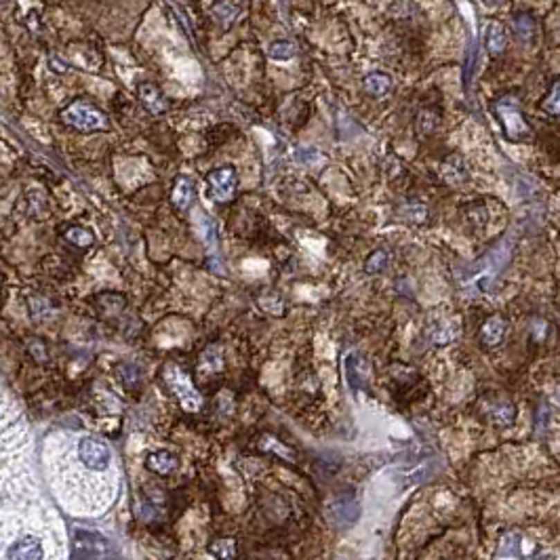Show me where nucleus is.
Instances as JSON below:
<instances>
[{
  "label": "nucleus",
  "instance_id": "11",
  "mask_svg": "<svg viewBox=\"0 0 560 560\" xmlns=\"http://www.w3.org/2000/svg\"><path fill=\"white\" fill-rule=\"evenodd\" d=\"M442 177L446 181H451L453 186L460 183L464 177H466V167H464V161L460 156H451L444 165H442Z\"/></svg>",
  "mask_w": 560,
  "mask_h": 560
},
{
  "label": "nucleus",
  "instance_id": "15",
  "mask_svg": "<svg viewBox=\"0 0 560 560\" xmlns=\"http://www.w3.org/2000/svg\"><path fill=\"white\" fill-rule=\"evenodd\" d=\"M558 97H560V84H558V82H554L552 93L545 97V101L541 104V108H543L548 114H552V116H558Z\"/></svg>",
  "mask_w": 560,
  "mask_h": 560
},
{
  "label": "nucleus",
  "instance_id": "1",
  "mask_svg": "<svg viewBox=\"0 0 560 560\" xmlns=\"http://www.w3.org/2000/svg\"><path fill=\"white\" fill-rule=\"evenodd\" d=\"M0 560H66V535L30 462L28 428L0 390Z\"/></svg>",
  "mask_w": 560,
  "mask_h": 560
},
{
  "label": "nucleus",
  "instance_id": "17",
  "mask_svg": "<svg viewBox=\"0 0 560 560\" xmlns=\"http://www.w3.org/2000/svg\"><path fill=\"white\" fill-rule=\"evenodd\" d=\"M516 30H518V34L521 36H531V32L535 30V24H533V19L529 17V15H521V17H516Z\"/></svg>",
  "mask_w": 560,
  "mask_h": 560
},
{
  "label": "nucleus",
  "instance_id": "13",
  "mask_svg": "<svg viewBox=\"0 0 560 560\" xmlns=\"http://www.w3.org/2000/svg\"><path fill=\"white\" fill-rule=\"evenodd\" d=\"M295 53H297V48H295V44L289 42V40H276V42H272L270 48H268V55H270L272 60H276V62H289V60L295 57Z\"/></svg>",
  "mask_w": 560,
  "mask_h": 560
},
{
  "label": "nucleus",
  "instance_id": "12",
  "mask_svg": "<svg viewBox=\"0 0 560 560\" xmlns=\"http://www.w3.org/2000/svg\"><path fill=\"white\" fill-rule=\"evenodd\" d=\"M64 238H66L70 244L80 246V249H87V246H91V244L95 242L93 232L87 230V228H82V226H72V228H68L66 234H64Z\"/></svg>",
  "mask_w": 560,
  "mask_h": 560
},
{
  "label": "nucleus",
  "instance_id": "16",
  "mask_svg": "<svg viewBox=\"0 0 560 560\" xmlns=\"http://www.w3.org/2000/svg\"><path fill=\"white\" fill-rule=\"evenodd\" d=\"M386 262H388L386 251H375L373 255L367 260V266H365V268H367L369 274H375V272H381V270H383Z\"/></svg>",
  "mask_w": 560,
  "mask_h": 560
},
{
  "label": "nucleus",
  "instance_id": "2",
  "mask_svg": "<svg viewBox=\"0 0 560 560\" xmlns=\"http://www.w3.org/2000/svg\"><path fill=\"white\" fill-rule=\"evenodd\" d=\"M48 480L74 514L106 512L120 485L112 449L89 434H57L46 444Z\"/></svg>",
  "mask_w": 560,
  "mask_h": 560
},
{
  "label": "nucleus",
  "instance_id": "14",
  "mask_svg": "<svg viewBox=\"0 0 560 560\" xmlns=\"http://www.w3.org/2000/svg\"><path fill=\"white\" fill-rule=\"evenodd\" d=\"M299 161H301L303 165H308V167H320L327 159H325L323 152L316 150V147H303V150L299 152Z\"/></svg>",
  "mask_w": 560,
  "mask_h": 560
},
{
  "label": "nucleus",
  "instance_id": "5",
  "mask_svg": "<svg viewBox=\"0 0 560 560\" xmlns=\"http://www.w3.org/2000/svg\"><path fill=\"white\" fill-rule=\"evenodd\" d=\"M207 183H209V196L217 205H224V202H232L238 190V175L234 167H219L209 171L207 175Z\"/></svg>",
  "mask_w": 560,
  "mask_h": 560
},
{
  "label": "nucleus",
  "instance_id": "6",
  "mask_svg": "<svg viewBox=\"0 0 560 560\" xmlns=\"http://www.w3.org/2000/svg\"><path fill=\"white\" fill-rule=\"evenodd\" d=\"M137 93H139L141 104L145 106V110L150 114L161 116V114H165L169 110V99L165 97V93L154 82H141Z\"/></svg>",
  "mask_w": 560,
  "mask_h": 560
},
{
  "label": "nucleus",
  "instance_id": "4",
  "mask_svg": "<svg viewBox=\"0 0 560 560\" xmlns=\"http://www.w3.org/2000/svg\"><path fill=\"white\" fill-rule=\"evenodd\" d=\"M497 114H499V120L507 133V137L514 139V141H523L531 135V129L529 125L525 123V118L521 116V110H518V101L514 97H503L497 101L495 106Z\"/></svg>",
  "mask_w": 560,
  "mask_h": 560
},
{
  "label": "nucleus",
  "instance_id": "19",
  "mask_svg": "<svg viewBox=\"0 0 560 560\" xmlns=\"http://www.w3.org/2000/svg\"><path fill=\"white\" fill-rule=\"evenodd\" d=\"M0 3H3V0H0Z\"/></svg>",
  "mask_w": 560,
  "mask_h": 560
},
{
  "label": "nucleus",
  "instance_id": "8",
  "mask_svg": "<svg viewBox=\"0 0 560 560\" xmlns=\"http://www.w3.org/2000/svg\"><path fill=\"white\" fill-rule=\"evenodd\" d=\"M363 89H365L371 97H377V99H379V97H383V95L390 93V89H392V78H390V74H386V72H371V74L365 76Z\"/></svg>",
  "mask_w": 560,
  "mask_h": 560
},
{
  "label": "nucleus",
  "instance_id": "18",
  "mask_svg": "<svg viewBox=\"0 0 560 560\" xmlns=\"http://www.w3.org/2000/svg\"><path fill=\"white\" fill-rule=\"evenodd\" d=\"M48 68L53 70V72H57V74H66V72H68V66H66L57 55H51V57H48Z\"/></svg>",
  "mask_w": 560,
  "mask_h": 560
},
{
  "label": "nucleus",
  "instance_id": "10",
  "mask_svg": "<svg viewBox=\"0 0 560 560\" xmlns=\"http://www.w3.org/2000/svg\"><path fill=\"white\" fill-rule=\"evenodd\" d=\"M147 468L154 472V474H161V476H167L173 472L175 468V457L167 451H159L154 455L147 457Z\"/></svg>",
  "mask_w": 560,
  "mask_h": 560
},
{
  "label": "nucleus",
  "instance_id": "3",
  "mask_svg": "<svg viewBox=\"0 0 560 560\" xmlns=\"http://www.w3.org/2000/svg\"><path fill=\"white\" fill-rule=\"evenodd\" d=\"M60 118L66 127L76 129L80 133H91V131H106L110 127L108 116L95 108L87 99H76L68 108L60 112Z\"/></svg>",
  "mask_w": 560,
  "mask_h": 560
},
{
  "label": "nucleus",
  "instance_id": "7",
  "mask_svg": "<svg viewBox=\"0 0 560 560\" xmlns=\"http://www.w3.org/2000/svg\"><path fill=\"white\" fill-rule=\"evenodd\" d=\"M194 179L188 177V175H181L177 177L175 186H173V192H171V202L177 211H188L194 202Z\"/></svg>",
  "mask_w": 560,
  "mask_h": 560
},
{
  "label": "nucleus",
  "instance_id": "9",
  "mask_svg": "<svg viewBox=\"0 0 560 560\" xmlns=\"http://www.w3.org/2000/svg\"><path fill=\"white\" fill-rule=\"evenodd\" d=\"M485 42H487V48H489L491 55H501L505 51V46H507V34H505L503 26L501 24H489Z\"/></svg>",
  "mask_w": 560,
  "mask_h": 560
}]
</instances>
